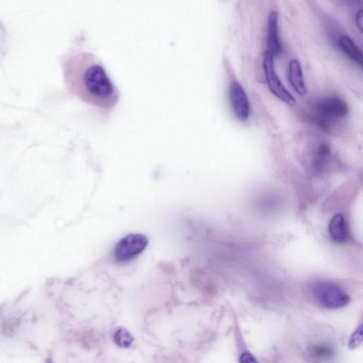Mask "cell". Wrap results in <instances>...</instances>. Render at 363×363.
<instances>
[{"label":"cell","mask_w":363,"mask_h":363,"mask_svg":"<svg viewBox=\"0 0 363 363\" xmlns=\"http://www.w3.org/2000/svg\"><path fill=\"white\" fill-rule=\"evenodd\" d=\"M66 78L72 93L86 103L106 111L116 106L118 90L103 66L93 58L82 57L69 65Z\"/></svg>","instance_id":"1"},{"label":"cell","mask_w":363,"mask_h":363,"mask_svg":"<svg viewBox=\"0 0 363 363\" xmlns=\"http://www.w3.org/2000/svg\"><path fill=\"white\" fill-rule=\"evenodd\" d=\"M313 295L318 303L328 309H339L350 302L349 295L336 284L321 282L313 288Z\"/></svg>","instance_id":"2"},{"label":"cell","mask_w":363,"mask_h":363,"mask_svg":"<svg viewBox=\"0 0 363 363\" xmlns=\"http://www.w3.org/2000/svg\"><path fill=\"white\" fill-rule=\"evenodd\" d=\"M148 239L141 234H131L123 237L115 245L114 259L118 263L131 261L144 251L148 246Z\"/></svg>","instance_id":"3"},{"label":"cell","mask_w":363,"mask_h":363,"mask_svg":"<svg viewBox=\"0 0 363 363\" xmlns=\"http://www.w3.org/2000/svg\"><path fill=\"white\" fill-rule=\"evenodd\" d=\"M263 67L267 85L275 96L290 106L295 105V100L280 82L275 70L274 56L268 50L264 54Z\"/></svg>","instance_id":"4"},{"label":"cell","mask_w":363,"mask_h":363,"mask_svg":"<svg viewBox=\"0 0 363 363\" xmlns=\"http://www.w3.org/2000/svg\"><path fill=\"white\" fill-rule=\"evenodd\" d=\"M318 121L326 125L328 121L343 118L348 115L347 104L342 99L336 96L325 97L316 104Z\"/></svg>","instance_id":"5"},{"label":"cell","mask_w":363,"mask_h":363,"mask_svg":"<svg viewBox=\"0 0 363 363\" xmlns=\"http://www.w3.org/2000/svg\"><path fill=\"white\" fill-rule=\"evenodd\" d=\"M308 168L316 175H322L327 170L331 162V150L324 141L314 142V145L309 148V153L306 155Z\"/></svg>","instance_id":"6"},{"label":"cell","mask_w":363,"mask_h":363,"mask_svg":"<svg viewBox=\"0 0 363 363\" xmlns=\"http://www.w3.org/2000/svg\"><path fill=\"white\" fill-rule=\"evenodd\" d=\"M229 98L236 117L241 121H246L250 117V103L246 92L239 82H233L231 85Z\"/></svg>","instance_id":"7"},{"label":"cell","mask_w":363,"mask_h":363,"mask_svg":"<svg viewBox=\"0 0 363 363\" xmlns=\"http://www.w3.org/2000/svg\"><path fill=\"white\" fill-rule=\"evenodd\" d=\"M288 79L290 85L299 95H306L307 88L305 85L301 65L298 60L290 61L289 64Z\"/></svg>","instance_id":"8"},{"label":"cell","mask_w":363,"mask_h":363,"mask_svg":"<svg viewBox=\"0 0 363 363\" xmlns=\"http://www.w3.org/2000/svg\"><path fill=\"white\" fill-rule=\"evenodd\" d=\"M268 51L274 56H276L281 50L278 34V13L272 11L268 19Z\"/></svg>","instance_id":"9"},{"label":"cell","mask_w":363,"mask_h":363,"mask_svg":"<svg viewBox=\"0 0 363 363\" xmlns=\"http://www.w3.org/2000/svg\"><path fill=\"white\" fill-rule=\"evenodd\" d=\"M328 232L333 242L337 243L346 242L348 237V229L342 214H337L333 216L328 226Z\"/></svg>","instance_id":"10"},{"label":"cell","mask_w":363,"mask_h":363,"mask_svg":"<svg viewBox=\"0 0 363 363\" xmlns=\"http://www.w3.org/2000/svg\"><path fill=\"white\" fill-rule=\"evenodd\" d=\"M338 45H339L341 51L350 59L354 61L356 63L358 64L360 66L363 65V56L362 51L349 36H341L339 41H338Z\"/></svg>","instance_id":"11"},{"label":"cell","mask_w":363,"mask_h":363,"mask_svg":"<svg viewBox=\"0 0 363 363\" xmlns=\"http://www.w3.org/2000/svg\"><path fill=\"white\" fill-rule=\"evenodd\" d=\"M114 341L117 346L121 348H128L133 342V338L126 329L120 328L114 334Z\"/></svg>","instance_id":"12"},{"label":"cell","mask_w":363,"mask_h":363,"mask_svg":"<svg viewBox=\"0 0 363 363\" xmlns=\"http://www.w3.org/2000/svg\"><path fill=\"white\" fill-rule=\"evenodd\" d=\"M363 342V326H360L356 331L353 333L350 339V349L358 348Z\"/></svg>","instance_id":"13"},{"label":"cell","mask_w":363,"mask_h":363,"mask_svg":"<svg viewBox=\"0 0 363 363\" xmlns=\"http://www.w3.org/2000/svg\"><path fill=\"white\" fill-rule=\"evenodd\" d=\"M312 352L317 357L326 358L332 356L333 351L331 348L324 345H318L314 346L312 349Z\"/></svg>","instance_id":"14"},{"label":"cell","mask_w":363,"mask_h":363,"mask_svg":"<svg viewBox=\"0 0 363 363\" xmlns=\"http://www.w3.org/2000/svg\"><path fill=\"white\" fill-rule=\"evenodd\" d=\"M241 363H257V360L250 353H243L240 356Z\"/></svg>","instance_id":"15"},{"label":"cell","mask_w":363,"mask_h":363,"mask_svg":"<svg viewBox=\"0 0 363 363\" xmlns=\"http://www.w3.org/2000/svg\"><path fill=\"white\" fill-rule=\"evenodd\" d=\"M356 23L358 29L362 32L363 28V14L362 10L358 11V14H356Z\"/></svg>","instance_id":"16"}]
</instances>
